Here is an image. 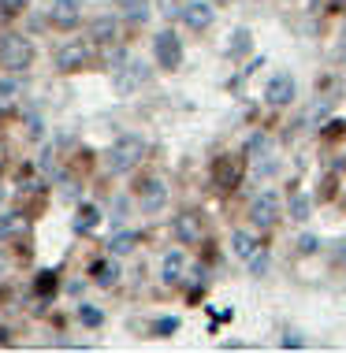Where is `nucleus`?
Segmentation results:
<instances>
[{
    "instance_id": "1",
    "label": "nucleus",
    "mask_w": 346,
    "mask_h": 353,
    "mask_svg": "<svg viewBox=\"0 0 346 353\" xmlns=\"http://www.w3.org/2000/svg\"><path fill=\"white\" fill-rule=\"evenodd\" d=\"M142 157H146V141H142L138 134H123L108 149V171L112 175H127L131 168H138Z\"/></svg>"
},
{
    "instance_id": "2",
    "label": "nucleus",
    "mask_w": 346,
    "mask_h": 353,
    "mask_svg": "<svg viewBox=\"0 0 346 353\" xmlns=\"http://www.w3.org/2000/svg\"><path fill=\"white\" fill-rule=\"evenodd\" d=\"M34 63V45H30V37H23V34H8L4 41H0V68H8V71H26Z\"/></svg>"
},
{
    "instance_id": "3",
    "label": "nucleus",
    "mask_w": 346,
    "mask_h": 353,
    "mask_svg": "<svg viewBox=\"0 0 346 353\" xmlns=\"http://www.w3.org/2000/svg\"><path fill=\"white\" fill-rule=\"evenodd\" d=\"M153 52H157V63L164 71H175L182 63V41L171 30H160L157 37H153Z\"/></svg>"
},
{
    "instance_id": "4",
    "label": "nucleus",
    "mask_w": 346,
    "mask_h": 353,
    "mask_svg": "<svg viewBox=\"0 0 346 353\" xmlns=\"http://www.w3.org/2000/svg\"><path fill=\"white\" fill-rule=\"evenodd\" d=\"M249 216H253L257 227H272L276 216H280V197H276V190H265V194H257L253 205H249Z\"/></svg>"
},
{
    "instance_id": "5",
    "label": "nucleus",
    "mask_w": 346,
    "mask_h": 353,
    "mask_svg": "<svg viewBox=\"0 0 346 353\" xmlns=\"http://www.w3.org/2000/svg\"><path fill=\"white\" fill-rule=\"evenodd\" d=\"M179 15H182V23H186L190 30H209L213 19H216V8L205 4V0H190V4H182Z\"/></svg>"
},
{
    "instance_id": "6",
    "label": "nucleus",
    "mask_w": 346,
    "mask_h": 353,
    "mask_svg": "<svg viewBox=\"0 0 346 353\" xmlns=\"http://www.w3.org/2000/svg\"><path fill=\"white\" fill-rule=\"evenodd\" d=\"M294 93H298L294 79H291L287 71H280L272 82H268V90H265V101L272 104V108H283V104H291V101H294Z\"/></svg>"
},
{
    "instance_id": "7",
    "label": "nucleus",
    "mask_w": 346,
    "mask_h": 353,
    "mask_svg": "<svg viewBox=\"0 0 346 353\" xmlns=\"http://www.w3.org/2000/svg\"><path fill=\"white\" fill-rule=\"evenodd\" d=\"M146 79H149V68H146V63H138V60H131L127 68H119V74H115V93L127 97V93H134Z\"/></svg>"
},
{
    "instance_id": "8",
    "label": "nucleus",
    "mask_w": 346,
    "mask_h": 353,
    "mask_svg": "<svg viewBox=\"0 0 346 353\" xmlns=\"http://www.w3.org/2000/svg\"><path fill=\"white\" fill-rule=\"evenodd\" d=\"M79 19H82V4H79V0H52V4H49V23L52 26L71 30Z\"/></svg>"
},
{
    "instance_id": "9",
    "label": "nucleus",
    "mask_w": 346,
    "mask_h": 353,
    "mask_svg": "<svg viewBox=\"0 0 346 353\" xmlns=\"http://www.w3.org/2000/svg\"><path fill=\"white\" fill-rule=\"evenodd\" d=\"M86 60H90V49H86L82 41L64 45V49L56 52V68L60 71H79V68H86Z\"/></svg>"
},
{
    "instance_id": "10",
    "label": "nucleus",
    "mask_w": 346,
    "mask_h": 353,
    "mask_svg": "<svg viewBox=\"0 0 346 353\" xmlns=\"http://www.w3.org/2000/svg\"><path fill=\"white\" fill-rule=\"evenodd\" d=\"M164 205H168V186L160 183V179L142 183V208H146V212H160Z\"/></svg>"
},
{
    "instance_id": "11",
    "label": "nucleus",
    "mask_w": 346,
    "mask_h": 353,
    "mask_svg": "<svg viewBox=\"0 0 346 353\" xmlns=\"http://www.w3.org/2000/svg\"><path fill=\"white\" fill-rule=\"evenodd\" d=\"M328 112H331V101H328V97H316L309 108L302 112V127H305V130H316L324 119H328Z\"/></svg>"
},
{
    "instance_id": "12",
    "label": "nucleus",
    "mask_w": 346,
    "mask_h": 353,
    "mask_svg": "<svg viewBox=\"0 0 346 353\" xmlns=\"http://www.w3.org/2000/svg\"><path fill=\"white\" fill-rule=\"evenodd\" d=\"M182 272H186V256H182V253H168L164 264H160V279H164V283H179Z\"/></svg>"
},
{
    "instance_id": "13",
    "label": "nucleus",
    "mask_w": 346,
    "mask_h": 353,
    "mask_svg": "<svg viewBox=\"0 0 346 353\" xmlns=\"http://www.w3.org/2000/svg\"><path fill=\"white\" fill-rule=\"evenodd\" d=\"M175 238H179V242H198V238H201V223H198V216H179L175 219Z\"/></svg>"
},
{
    "instance_id": "14",
    "label": "nucleus",
    "mask_w": 346,
    "mask_h": 353,
    "mask_svg": "<svg viewBox=\"0 0 346 353\" xmlns=\"http://www.w3.org/2000/svg\"><path fill=\"white\" fill-rule=\"evenodd\" d=\"M101 223V212H97V205H79V212H75V231L86 234V231H93V227Z\"/></svg>"
},
{
    "instance_id": "15",
    "label": "nucleus",
    "mask_w": 346,
    "mask_h": 353,
    "mask_svg": "<svg viewBox=\"0 0 346 353\" xmlns=\"http://www.w3.org/2000/svg\"><path fill=\"white\" fill-rule=\"evenodd\" d=\"M115 30H119V23H115L112 15H101L97 23L90 26V34H93V41H101V45H108V41H115Z\"/></svg>"
},
{
    "instance_id": "16",
    "label": "nucleus",
    "mask_w": 346,
    "mask_h": 353,
    "mask_svg": "<svg viewBox=\"0 0 346 353\" xmlns=\"http://www.w3.org/2000/svg\"><path fill=\"white\" fill-rule=\"evenodd\" d=\"M231 245H235V256H242V261H253V256H257V238L246 234V231L231 234Z\"/></svg>"
},
{
    "instance_id": "17",
    "label": "nucleus",
    "mask_w": 346,
    "mask_h": 353,
    "mask_svg": "<svg viewBox=\"0 0 346 353\" xmlns=\"http://www.w3.org/2000/svg\"><path fill=\"white\" fill-rule=\"evenodd\" d=\"M115 279H119V264L115 261H97L93 264V283L97 286H115Z\"/></svg>"
},
{
    "instance_id": "18",
    "label": "nucleus",
    "mask_w": 346,
    "mask_h": 353,
    "mask_svg": "<svg viewBox=\"0 0 346 353\" xmlns=\"http://www.w3.org/2000/svg\"><path fill=\"white\" fill-rule=\"evenodd\" d=\"M23 234V216L19 212H4L0 216V242H8V238Z\"/></svg>"
},
{
    "instance_id": "19",
    "label": "nucleus",
    "mask_w": 346,
    "mask_h": 353,
    "mask_svg": "<svg viewBox=\"0 0 346 353\" xmlns=\"http://www.w3.org/2000/svg\"><path fill=\"white\" fill-rule=\"evenodd\" d=\"M119 8H123V15H127L131 23H146V19H149V4H146V0H119Z\"/></svg>"
},
{
    "instance_id": "20",
    "label": "nucleus",
    "mask_w": 346,
    "mask_h": 353,
    "mask_svg": "<svg viewBox=\"0 0 346 353\" xmlns=\"http://www.w3.org/2000/svg\"><path fill=\"white\" fill-rule=\"evenodd\" d=\"M134 242H138V234H134V231H119V234H112L108 250H112L115 256H123V253H131V250H134Z\"/></svg>"
},
{
    "instance_id": "21",
    "label": "nucleus",
    "mask_w": 346,
    "mask_h": 353,
    "mask_svg": "<svg viewBox=\"0 0 346 353\" xmlns=\"http://www.w3.org/2000/svg\"><path fill=\"white\" fill-rule=\"evenodd\" d=\"M291 219H294V223H305V219H309V197H305V194L291 197Z\"/></svg>"
},
{
    "instance_id": "22",
    "label": "nucleus",
    "mask_w": 346,
    "mask_h": 353,
    "mask_svg": "<svg viewBox=\"0 0 346 353\" xmlns=\"http://www.w3.org/2000/svg\"><path fill=\"white\" fill-rule=\"evenodd\" d=\"M242 52H249V30L238 26V30L231 34V56H242Z\"/></svg>"
},
{
    "instance_id": "23",
    "label": "nucleus",
    "mask_w": 346,
    "mask_h": 353,
    "mask_svg": "<svg viewBox=\"0 0 346 353\" xmlns=\"http://www.w3.org/2000/svg\"><path fill=\"white\" fill-rule=\"evenodd\" d=\"M79 320L86 323V327H101V323H104V312L93 309V305H82V309H79Z\"/></svg>"
},
{
    "instance_id": "24",
    "label": "nucleus",
    "mask_w": 346,
    "mask_h": 353,
    "mask_svg": "<svg viewBox=\"0 0 346 353\" xmlns=\"http://www.w3.org/2000/svg\"><path fill=\"white\" fill-rule=\"evenodd\" d=\"M153 331H157L160 339H168L171 331H179V320H175V316H164V320H157V323H153Z\"/></svg>"
},
{
    "instance_id": "25",
    "label": "nucleus",
    "mask_w": 346,
    "mask_h": 353,
    "mask_svg": "<svg viewBox=\"0 0 346 353\" xmlns=\"http://www.w3.org/2000/svg\"><path fill=\"white\" fill-rule=\"evenodd\" d=\"M19 93V82L15 79H0V101H12Z\"/></svg>"
},
{
    "instance_id": "26",
    "label": "nucleus",
    "mask_w": 346,
    "mask_h": 353,
    "mask_svg": "<svg viewBox=\"0 0 346 353\" xmlns=\"http://www.w3.org/2000/svg\"><path fill=\"white\" fill-rule=\"evenodd\" d=\"M316 245H320V242H316L313 234H302V238H298V253H305V256L316 253Z\"/></svg>"
},
{
    "instance_id": "27",
    "label": "nucleus",
    "mask_w": 346,
    "mask_h": 353,
    "mask_svg": "<svg viewBox=\"0 0 346 353\" xmlns=\"http://www.w3.org/2000/svg\"><path fill=\"white\" fill-rule=\"evenodd\" d=\"M249 272H253V279H261V275L268 272V256H265V253H257V256H253V264H249Z\"/></svg>"
},
{
    "instance_id": "28",
    "label": "nucleus",
    "mask_w": 346,
    "mask_h": 353,
    "mask_svg": "<svg viewBox=\"0 0 346 353\" xmlns=\"http://www.w3.org/2000/svg\"><path fill=\"white\" fill-rule=\"evenodd\" d=\"M283 346H287V350H302V346H305V339H302V335H298V331H287V339H283Z\"/></svg>"
},
{
    "instance_id": "29",
    "label": "nucleus",
    "mask_w": 346,
    "mask_h": 353,
    "mask_svg": "<svg viewBox=\"0 0 346 353\" xmlns=\"http://www.w3.org/2000/svg\"><path fill=\"white\" fill-rule=\"evenodd\" d=\"M335 264H343V268H346V238H343V242H335Z\"/></svg>"
},
{
    "instance_id": "30",
    "label": "nucleus",
    "mask_w": 346,
    "mask_h": 353,
    "mask_svg": "<svg viewBox=\"0 0 346 353\" xmlns=\"http://www.w3.org/2000/svg\"><path fill=\"white\" fill-rule=\"evenodd\" d=\"M26 4V0H4V8H8V12H15V8H23Z\"/></svg>"
},
{
    "instance_id": "31",
    "label": "nucleus",
    "mask_w": 346,
    "mask_h": 353,
    "mask_svg": "<svg viewBox=\"0 0 346 353\" xmlns=\"http://www.w3.org/2000/svg\"><path fill=\"white\" fill-rule=\"evenodd\" d=\"M0 205H4V186H0Z\"/></svg>"
},
{
    "instance_id": "32",
    "label": "nucleus",
    "mask_w": 346,
    "mask_h": 353,
    "mask_svg": "<svg viewBox=\"0 0 346 353\" xmlns=\"http://www.w3.org/2000/svg\"><path fill=\"white\" fill-rule=\"evenodd\" d=\"M343 63H346V49H343Z\"/></svg>"
},
{
    "instance_id": "33",
    "label": "nucleus",
    "mask_w": 346,
    "mask_h": 353,
    "mask_svg": "<svg viewBox=\"0 0 346 353\" xmlns=\"http://www.w3.org/2000/svg\"><path fill=\"white\" fill-rule=\"evenodd\" d=\"M335 4H343V0H335Z\"/></svg>"
}]
</instances>
